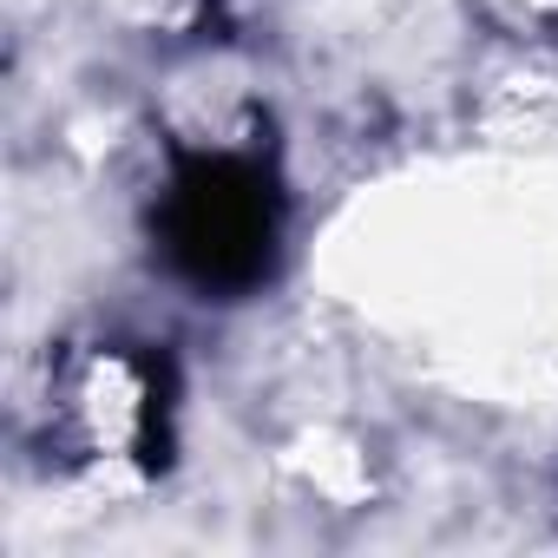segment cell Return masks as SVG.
Masks as SVG:
<instances>
[{
  "instance_id": "obj_1",
  "label": "cell",
  "mask_w": 558,
  "mask_h": 558,
  "mask_svg": "<svg viewBox=\"0 0 558 558\" xmlns=\"http://www.w3.org/2000/svg\"><path fill=\"white\" fill-rule=\"evenodd\" d=\"M276 236V210H269V184L250 165H197L178 178V204H171V250L197 283H250L269 256Z\"/></svg>"
}]
</instances>
